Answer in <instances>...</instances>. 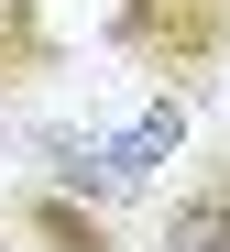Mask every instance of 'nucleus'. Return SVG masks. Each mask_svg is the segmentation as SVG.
Instances as JSON below:
<instances>
[{"instance_id":"1","label":"nucleus","mask_w":230,"mask_h":252,"mask_svg":"<svg viewBox=\"0 0 230 252\" xmlns=\"http://www.w3.org/2000/svg\"><path fill=\"white\" fill-rule=\"evenodd\" d=\"M110 55L197 99L208 77H230V0H110Z\"/></svg>"},{"instance_id":"4","label":"nucleus","mask_w":230,"mask_h":252,"mask_svg":"<svg viewBox=\"0 0 230 252\" xmlns=\"http://www.w3.org/2000/svg\"><path fill=\"white\" fill-rule=\"evenodd\" d=\"M33 176L66 187V197H88V208H131V197H154V176H131L121 143H88V132H44V143H33Z\"/></svg>"},{"instance_id":"5","label":"nucleus","mask_w":230,"mask_h":252,"mask_svg":"<svg viewBox=\"0 0 230 252\" xmlns=\"http://www.w3.org/2000/svg\"><path fill=\"white\" fill-rule=\"evenodd\" d=\"M66 44H55V22H44V0H0V110H11L33 77H55Z\"/></svg>"},{"instance_id":"3","label":"nucleus","mask_w":230,"mask_h":252,"mask_svg":"<svg viewBox=\"0 0 230 252\" xmlns=\"http://www.w3.org/2000/svg\"><path fill=\"white\" fill-rule=\"evenodd\" d=\"M154 252H230V143H208L154 197Z\"/></svg>"},{"instance_id":"2","label":"nucleus","mask_w":230,"mask_h":252,"mask_svg":"<svg viewBox=\"0 0 230 252\" xmlns=\"http://www.w3.org/2000/svg\"><path fill=\"white\" fill-rule=\"evenodd\" d=\"M0 241H11V252H131L121 208H88V197L44 187V176H22V187H11V208H0Z\"/></svg>"}]
</instances>
